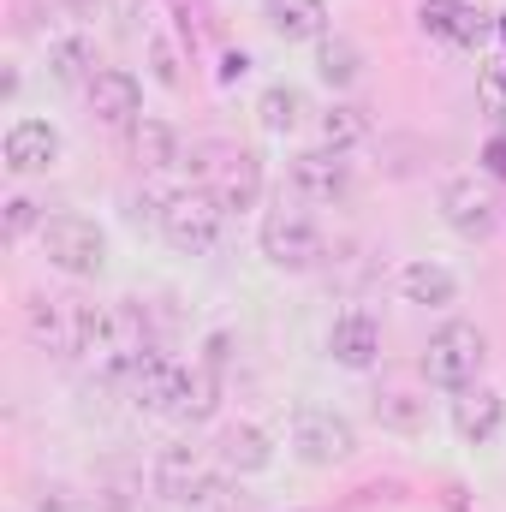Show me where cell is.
Masks as SVG:
<instances>
[{"label":"cell","instance_id":"obj_22","mask_svg":"<svg viewBox=\"0 0 506 512\" xmlns=\"http://www.w3.org/2000/svg\"><path fill=\"white\" fill-rule=\"evenodd\" d=\"M48 78L66 84V90H72V84L90 90V84H96V42H90V36H54V42H48Z\"/></svg>","mask_w":506,"mask_h":512},{"label":"cell","instance_id":"obj_29","mask_svg":"<svg viewBox=\"0 0 506 512\" xmlns=\"http://www.w3.org/2000/svg\"><path fill=\"white\" fill-rule=\"evenodd\" d=\"M477 96H483V114L506 120V60H489L483 78H477Z\"/></svg>","mask_w":506,"mask_h":512},{"label":"cell","instance_id":"obj_24","mask_svg":"<svg viewBox=\"0 0 506 512\" xmlns=\"http://www.w3.org/2000/svg\"><path fill=\"white\" fill-rule=\"evenodd\" d=\"M304 114H310V102H304V90L298 84H268L262 90V102H256V120L268 137H286V131L304 126Z\"/></svg>","mask_w":506,"mask_h":512},{"label":"cell","instance_id":"obj_3","mask_svg":"<svg viewBox=\"0 0 506 512\" xmlns=\"http://www.w3.org/2000/svg\"><path fill=\"white\" fill-rule=\"evenodd\" d=\"M36 239H42L48 268L72 274V280H96V274L108 268V233H102L90 215H48Z\"/></svg>","mask_w":506,"mask_h":512},{"label":"cell","instance_id":"obj_13","mask_svg":"<svg viewBox=\"0 0 506 512\" xmlns=\"http://www.w3.org/2000/svg\"><path fill=\"white\" fill-rule=\"evenodd\" d=\"M221 411V370H209V364H197V370H179V387H173V399H167V423H185V429H197V423H209Z\"/></svg>","mask_w":506,"mask_h":512},{"label":"cell","instance_id":"obj_1","mask_svg":"<svg viewBox=\"0 0 506 512\" xmlns=\"http://www.w3.org/2000/svg\"><path fill=\"white\" fill-rule=\"evenodd\" d=\"M483 364H489V340H483L477 322H441L429 334V346H423V382L441 387V393L477 387Z\"/></svg>","mask_w":506,"mask_h":512},{"label":"cell","instance_id":"obj_16","mask_svg":"<svg viewBox=\"0 0 506 512\" xmlns=\"http://www.w3.org/2000/svg\"><path fill=\"white\" fill-rule=\"evenodd\" d=\"M209 191L221 197V209H227V215H245V209H256V197H262V155H251V149H233V155L221 161V173L209 179Z\"/></svg>","mask_w":506,"mask_h":512},{"label":"cell","instance_id":"obj_15","mask_svg":"<svg viewBox=\"0 0 506 512\" xmlns=\"http://www.w3.org/2000/svg\"><path fill=\"white\" fill-rule=\"evenodd\" d=\"M120 387L131 393L137 411H167V399H173V387H179V364H173L161 346H149V352L126 370V382Z\"/></svg>","mask_w":506,"mask_h":512},{"label":"cell","instance_id":"obj_20","mask_svg":"<svg viewBox=\"0 0 506 512\" xmlns=\"http://www.w3.org/2000/svg\"><path fill=\"white\" fill-rule=\"evenodd\" d=\"M131 155H137L143 173H173V167H185V137L167 120H137L131 126Z\"/></svg>","mask_w":506,"mask_h":512},{"label":"cell","instance_id":"obj_18","mask_svg":"<svg viewBox=\"0 0 506 512\" xmlns=\"http://www.w3.org/2000/svg\"><path fill=\"white\" fill-rule=\"evenodd\" d=\"M262 18L280 42H322L328 36V0H262Z\"/></svg>","mask_w":506,"mask_h":512},{"label":"cell","instance_id":"obj_11","mask_svg":"<svg viewBox=\"0 0 506 512\" xmlns=\"http://www.w3.org/2000/svg\"><path fill=\"white\" fill-rule=\"evenodd\" d=\"M90 114L114 131H131L143 120V84L131 78L126 66H102L96 84H90Z\"/></svg>","mask_w":506,"mask_h":512},{"label":"cell","instance_id":"obj_4","mask_svg":"<svg viewBox=\"0 0 506 512\" xmlns=\"http://www.w3.org/2000/svg\"><path fill=\"white\" fill-rule=\"evenodd\" d=\"M286 441H292V459L298 465H316V471L346 465L358 453V429L340 411H328V405H298L292 423H286Z\"/></svg>","mask_w":506,"mask_h":512},{"label":"cell","instance_id":"obj_31","mask_svg":"<svg viewBox=\"0 0 506 512\" xmlns=\"http://www.w3.org/2000/svg\"><path fill=\"white\" fill-rule=\"evenodd\" d=\"M483 173H489V179H506V131H495V137L483 143Z\"/></svg>","mask_w":506,"mask_h":512},{"label":"cell","instance_id":"obj_12","mask_svg":"<svg viewBox=\"0 0 506 512\" xmlns=\"http://www.w3.org/2000/svg\"><path fill=\"white\" fill-rule=\"evenodd\" d=\"M328 358H334L340 370H376L381 322L370 316V310H346V316H334V328H328Z\"/></svg>","mask_w":506,"mask_h":512},{"label":"cell","instance_id":"obj_23","mask_svg":"<svg viewBox=\"0 0 506 512\" xmlns=\"http://www.w3.org/2000/svg\"><path fill=\"white\" fill-rule=\"evenodd\" d=\"M358 72H364V48L358 42H346V36H322L316 42V78L328 90H352Z\"/></svg>","mask_w":506,"mask_h":512},{"label":"cell","instance_id":"obj_21","mask_svg":"<svg viewBox=\"0 0 506 512\" xmlns=\"http://www.w3.org/2000/svg\"><path fill=\"white\" fill-rule=\"evenodd\" d=\"M215 453H221V465H227L233 477H256V471L274 465V441H268V429H256V423H233Z\"/></svg>","mask_w":506,"mask_h":512},{"label":"cell","instance_id":"obj_30","mask_svg":"<svg viewBox=\"0 0 506 512\" xmlns=\"http://www.w3.org/2000/svg\"><path fill=\"white\" fill-rule=\"evenodd\" d=\"M149 72H155V84H167V90H179V54H173V42L167 36H149Z\"/></svg>","mask_w":506,"mask_h":512},{"label":"cell","instance_id":"obj_32","mask_svg":"<svg viewBox=\"0 0 506 512\" xmlns=\"http://www.w3.org/2000/svg\"><path fill=\"white\" fill-rule=\"evenodd\" d=\"M36 512H78V501L66 489H36Z\"/></svg>","mask_w":506,"mask_h":512},{"label":"cell","instance_id":"obj_17","mask_svg":"<svg viewBox=\"0 0 506 512\" xmlns=\"http://www.w3.org/2000/svg\"><path fill=\"white\" fill-rule=\"evenodd\" d=\"M399 298L405 304H423V310H447L459 298V274L441 268V262H429V256H417V262L399 268Z\"/></svg>","mask_w":506,"mask_h":512},{"label":"cell","instance_id":"obj_9","mask_svg":"<svg viewBox=\"0 0 506 512\" xmlns=\"http://www.w3.org/2000/svg\"><path fill=\"white\" fill-rule=\"evenodd\" d=\"M417 24H423L435 42H447V48H483V42L495 36V18H489L477 0H423Z\"/></svg>","mask_w":506,"mask_h":512},{"label":"cell","instance_id":"obj_28","mask_svg":"<svg viewBox=\"0 0 506 512\" xmlns=\"http://www.w3.org/2000/svg\"><path fill=\"white\" fill-rule=\"evenodd\" d=\"M42 221H48V215H42V209H36L30 197H6V203H0V233H6V239L42 233Z\"/></svg>","mask_w":506,"mask_h":512},{"label":"cell","instance_id":"obj_10","mask_svg":"<svg viewBox=\"0 0 506 512\" xmlns=\"http://www.w3.org/2000/svg\"><path fill=\"white\" fill-rule=\"evenodd\" d=\"M60 149H66V143H60V131L48 126V120H12V126H6V143H0L6 173H18V179L60 167Z\"/></svg>","mask_w":506,"mask_h":512},{"label":"cell","instance_id":"obj_26","mask_svg":"<svg viewBox=\"0 0 506 512\" xmlns=\"http://www.w3.org/2000/svg\"><path fill=\"white\" fill-rule=\"evenodd\" d=\"M376 417H381V429H399V435H417L423 429V399H411V393H381L376 399Z\"/></svg>","mask_w":506,"mask_h":512},{"label":"cell","instance_id":"obj_5","mask_svg":"<svg viewBox=\"0 0 506 512\" xmlns=\"http://www.w3.org/2000/svg\"><path fill=\"white\" fill-rule=\"evenodd\" d=\"M256 239H262V256H268L274 268H286V274H310V268L328 256L322 227H316L304 209H268Z\"/></svg>","mask_w":506,"mask_h":512},{"label":"cell","instance_id":"obj_25","mask_svg":"<svg viewBox=\"0 0 506 512\" xmlns=\"http://www.w3.org/2000/svg\"><path fill=\"white\" fill-rule=\"evenodd\" d=\"M316 131H322V149H340V155H346V149L370 143V131H376V126H370V114H364V108H352V102H334V108L316 120Z\"/></svg>","mask_w":506,"mask_h":512},{"label":"cell","instance_id":"obj_14","mask_svg":"<svg viewBox=\"0 0 506 512\" xmlns=\"http://www.w3.org/2000/svg\"><path fill=\"white\" fill-rule=\"evenodd\" d=\"M506 423V399L495 387H465L459 399H453V435L465 441V447H489L495 435H501Z\"/></svg>","mask_w":506,"mask_h":512},{"label":"cell","instance_id":"obj_19","mask_svg":"<svg viewBox=\"0 0 506 512\" xmlns=\"http://www.w3.org/2000/svg\"><path fill=\"white\" fill-rule=\"evenodd\" d=\"M203 453L197 447H167L161 459H155V495L161 501H173V507H185L197 489H203Z\"/></svg>","mask_w":506,"mask_h":512},{"label":"cell","instance_id":"obj_7","mask_svg":"<svg viewBox=\"0 0 506 512\" xmlns=\"http://www.w3.org/2000/svg\"><path fill=\"white\" fill-rule=\"evenodd\" d=\"M24 334L30 346L54 352V358H78L84 352V304L78 298H30L24 304Z\"/></svg>","mask_w":506,"mask_h":512},{"label":"cell","instance_id":"obj_2","mask_svg":"<svg viewBox=\"0 0 506 512\" xmlns=\"http://www.w3.org/2000/svg\"><path fill=\"white\" fill-rule=\"evenodd\" d=\"M155 227H161V239L179 256H209L221 245V233H227V209H221V197L209 185H197V191H173L161 203Z\"/></svg>","mask_w":506,"mask_h":512},{"label":"cell","instance_id":"obj_8","mask_svg":"<svg viewBox=\"0 0 506 512\" xmlns=\"http://www.w3.org/2000/svg\"><path fill=\"white\" fill-rule=\"evenodd\" d=\"M286 185L304 203H346L352 197V161L340 149H304V155H292Z\"/></svg>","mask_w":506,"mask_h":512},{"label":"cell","instance_id":"obj_33","mask_svg":"<svg viewBox=\"0 0 506 512\" xmlns=\"http://www.w3.org/2000/svg\"><path fill=\"white\" fill-rule=\"evenodd\" d=\"M245 72H251L245 54H227V60H221V84H233V78H245Z\"/></svg>","mask_w":506,"mask_h":512},{"label":"cell","instance_id":"obj_6","mask_svg":"<svg viewBox=\"0 0 506 512\" xmlns=\"http://www.w3.org/2000/svg\"><path fill=\"white\" fill-rule=\"evenodd\" d=\"M441 221L459 233V239H489L501 227V197H495V179L489 173H453L441 185Z\"/></svg>","mask_w":506,"mask_h":512},{"label":"cell","instance_id":"obj_27","mask_svg":"<svg viewBox=\"0 0 506 512\" xmlns=\"http://www.w3.org/2000/svg\"><path fill=\"white\" fill-rule=\"evenodd\" d=\"M185 512H245V489L233 477H203V489L185 501Z\"/></svg>","mask_w":506,"mask_h":512}]
</instances>
